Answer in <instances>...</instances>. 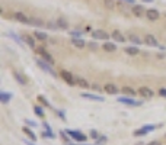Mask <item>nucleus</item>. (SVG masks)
<instances>
[{
    "label": "nucleus",
    "mask_w": 166,
    "mask_h": 145,
    "mask_svg": "<svg viewBox=\"0 0 166 145\" xmlns=\"http://www.w3.org/2000/svg\"><path fill=\"white\" fill-rule=\"evenodd\" d=\"M35 63H37V65H38V67H40L44 72L50 74V76H53V77H58V74L56 72V70H54V68H53V67H51L47 61H44L42 58H37V60H35Z\"/></svg>",
    "instance_id": "obj_1"
},
{
    "label": "nucleus",
    "mask_w": 166,
    "mask_h": 145,
    "mask_svg": "<svg viewBox=\"0 0 166 145\" xmlns=\"http://www.w3.org/2000/svg\"><path fill=\"white\" fill-rule=\"evenodd\" d=\"M35 51H37L40 55H41V58L44 60V61H47V63H48L50 65H54V63H56V61H54V58L51 57V54H50V52H48V51H47L45 48H42V47H38V48H35Z\"/></svg>",
    "instance_id": "obj_2"
},
{
    "label": "nucleus",
    "mask_w": 166,
    "mask_h": 145,
    "mask_svg": "<svg viewBox=\"0 0 166 145\" xmlns=\"http://www.w3.org/2000/svg\"><path fill=\"white\" fill-rule=\"evenodd\" d=\"M92 36H93V39H98V41H108L111 38V35L107 31H104V29H95V31H92Z\"/></svg>",
    "instance_id": "obj_3"
},
{
    "label": "nucleus",
    "mask_w": 166,
    "mask_h": 145,
    "mask_svg": "<svg viewBox=\"0 0 166 145\" xmlns=\"http://www.w3.org/2000/svg\"><path fill=\"white\" fill-rule=\"evenodd\" d=\"M60 77L66 81L67 84H70V86H75L76 84V77L70 71H67V70H61L60 71Z\"/></svg>",
    "instance_id": "obj_4"
},
{
    "label": "nucleus",
    "mask_w": 166,
    "mask_h": 145,
    "mask_svg": "<svg viewBox=\"0 0 166 145\" xmlns=\"http://www.w3.org/2000/svg\"><path fill=\"white\" fill-rule=\"evenodd\" d=\"M139 94H140L143 99H153V96H155L153 90L150 89V87H147V86L140 87V89H139Z\"/></svg>",
    "instance_id": "obj_5"
},
{
    "label": "nucleus",
    "mask_w": 166,
    "mask_h": 145,
    "mask_svg": "<svg viewBox=\"0 0 166 145\" xmlns=\"http://www.w3.org/2000/svg\"><path fill=\"white\" fill-rule=\"evenodd\" d=\"M13 17L16 19L18 22H21V23H25V25L31 23V17H28L24 12H15V13H13Z\"/></svg>",
    "instance_id": "obj_6"
},
{
    "label": "nucleus",
    "mask_w": 166,
    "mask_h": 145,
    "mask_svg": "<svg viewBox=\"0 0 166 145\" xmlns=\"http://www.w3.org/2000/svg\"><path fill=\"white\" fill-rule=\"evenodd\" d=\"M66 134L69 137H72L73 139H76V141H85L86 139V135H83L82 132H79V131H70V129H67Z\"/></svg>",
    "instance_id": "obj_7"
},
{
    "label": "nucleus",
    "mask_w": 166,
    "mask_h": 145,
    "mask_svg": "<svg viewBox=\"0 0 166 145\" xmlns=\"http://www.w3.org/2000/svg\"><path fill=\"white\" fill-rule=\"evenodd\" d=\"M146 17L152 20V22H155V20H158L159 17H160V13H159V10L156 9H147L146 10Z\"/></svg>",
    "instance_id": "obj_8"
},
{
    "label": "nucleus",
    "mask_w": 166,
    "mask_h": 145,
    "mask_svg": "<svg viewBox=\"0 0 166 145\" xmlns=\"http://www.w3.org/2000/svg\"><path fill=\"white\" fill-rule=\"evenodd\" d=\"M127 38H128L130 42H133L134 45H141V44L144 42V39H141L140 36H139L137 33H134V32H128L127 33Z\"/></svg>",
    "instance_id": "obj_9"
},
{
    "label": "nucleus",
    "mask_w": 166,
    "mask_h": 145,
    "mask_svg": "<svg viewBox=\"0 0 166 145\" xmlns=\"http://www.w3.org/2000/svg\"><path fill=\"white\" fill-rule=\"evenodd\" d=\"M104 90H105V93H108V94H118V86L117 84H112V83H107L105 86H104Z\"/></svg>",
    "instance_id": "obj_10"
},
{
    "label": "nucleus",
    "mask_w": 166,
    "mask_h": 145,
    "mask_svg": "<svg viewBox=\"0 0 166 145\" xmlns=\"http://www.w3.org/2000/svg\"><path fill=\"white\" fill-rule=\"evenodd\" d=\"M131 13H133L136 17H141L143 15H146V10H144V8L140 6V5H134L133 8H131Z\"/></svg>",
    "instance_id": "obj_11"
},
{
    "label": "nucleus",
    "mask_w": 166,
    "mask_h": 145,
    "mask_svg": "<svg viewBox=\"0 0 166 145\" xmlns=\"http://www.w3.org/2000/svg\"><path fill=\"white\" fill-rule=\"evenodd\" d=\"M83 99H88V100H93V102H104L105 99L102 96H98V94H91V93H82Z\"/></svg>",
    "instance_id": "obj_12"
},
{
    "label": "nucleus",
    "mask_w": 166,
    "mask_h": 145,
    "mask_svg": "<svg viewBox=\"0 0 166 145\" xmlns=\"http://www.w3.org/2000/svg\"><path fill=\"white\" fill-rule=\"evenodd\" d=\"M144 42H146L149 47H158V45H159L158 39H156L153 35H150V33H147V35L144 36Z\"/></svg>",
    "instance_id": "obj_13"
},
{
    "label": "nucleus",
    "mask_w": 166,
    "mask_h": 145,
    "mask_svg": "<svg viewBox=\"0 0 166 145\" xmlns=\"http://www.w3.org/2000/svg\"><path fill=\"white\" fill-rule=\"evenodd\" d=\"M102 48L105 52H115L117 51V45L114 42H109V41H105L104 42V45H102Z\"/></svg>",
    "instance_id": "obj_14"
},
{
    "label": "nucleus",
    "mask_w": 166,
    "mask_h": 145,
    "mask_svg": "<svg viewBox=\"0 0 166 145\" xmlns=\"http://www.w3.org/2000/svg\"><path fill=\"white\" fill-rule=\"evenodd\" d=\"M70 42H72L73 47H76V48H79V49H83L86 47V42H85V39H82V38H73Z\"/></svg>",
    "instance_id": "obj_15"
},
{
    "label": "nucleus",
    "mask_w": 166,
    "mask_h": 145,
    "mask_svg": "<svg viewBox=\"0 0 166 145\" xmlns=\"http://www.w3.org/2000/svg\"><path fill=\"white\" fill-rule=\"evenodd\" d=\"M111 38H112L114 41H117V42H127L125 36L121 32H120V31H117V29L112 33H111Z\"/></svg>",
    "instance_id": "obj_16"
},
{
    "label": "nucleus",
    "mask_w": 166,
    "mask_h": 145,
    "mask_svg": "<svg viewBox=\"0 0 166 145\" xmlns=\"http://www.w3.org/2000/svg\"><path fill=\"white\" fill-rule=\"evenodd\" d=\"M22 39H24V42L28 44L31 48L35 49V41H34L35 39V36H31V35H28V33H24V35H22Z\"/></svg>",
    "instance_id": "obj_17"
},
{
    "label": "nucleus",
    "mask_w": 166,
    "mask_h": 145,
    "mask_svg": "<svg viewBox=\"0 0 166 145\" xmlns=\"http://www.w3.org/2000/svg\"><path fill=\"white\" fill-rule=\"evenodd\" d=\"M118 102H120V103H124V105H130V106H140L139 102H136L133 99H128V97H120Z\"/></svg>",
    "instance_id": "obj_18"
},
{
    "label": "nucleus",
    "mask_w": 166,
    "mask_h": 145,
    "mask_svg": "<svg viewBox=\"0 0 166 145\" xmlns=\"http://www.w3.org/2000/svg\"><path fill=\"white\" fill-rule=\"evenodd\" d=\"M155 129V126H144V128H141V129H137L136 132H134V137H140V135H146L147 132H150V131H153Z\"/></svg>",
    "instance_id": "obj_19"
},
{
    "label": "nucleus",
    "mask_w": 166,
    "mask_h": 145,
    "mask_svg": "<svg viewBox=\"0 0 166 145\" xmlns=\"http://www.w3.org/2000/svg\"><path fill=\"white\" fill-rule=\"evenodd\" d=\"M57 29H69V22L66 20V17L57 19Z\"/></svg>",
    "instance_id": "obj_20"
},
{
    "label": "nucleus",
    "mask_w": 166,
    "mask_h": 145,
    "mask_svg": "<svg viewBox=\"0 0 166 145\" xmlns=\"http://www.w3.org/2000/svg\"><path fill=\"white\" fill-rule=\"evenodd\" d=\"M34 36H35V39L37 41H41V42L48 39V35L45 32H41V31H35V32H34Z\"/></svg>",
    "instance_id": "obj_21"
},
{
    "label": "nucleus",
    "mask_w": 166,
    "mask_h": 145,
    "mask_svg": "<svg viewBox=\"0 0 166 145\" xmlns=\"http://www.w3.org/2000/svg\"><path fill=\"white\" fill-rule=\"evenodd\" d=\"M13 77H15V80H16L19 84H22V86H25L26 83H28L25 77H24L21 72H18V71H13Z\"/></svg>",
    "instance_id": "obj_22"
},
{
    "label": "nucleus",
    "mask_w": 166,
    "mask_h": 145,
    "mask_svg": "<svg viewBox=\"0 0 166 145\" xmlns=\"http://www.w3.org/2000/svg\"><path fill=\"white\" fill-rule=\"evenodd\" d=\"M12 99V93H8V91H2L0 93V102L2 103H9Z\"/></svg>",
    "instance_id": "obj_23"
},
{
    "label": "nucleus",
    "mask_w": 166,
    "mask_h": 145,
    "mask_svg": "<svg viewBox=\"0 0 166 145\" xmlns=\"http://www.w3.org/2000/svg\"><path fill=\"white\" fill-rule=\"evenodd\" d=\"M124 52L127 54V55L134 57V55H137L140 51H139V48H137V47H127V48L124 49Z\"/></svg>",
    "instance_id": "obj_24"
},
{
    "label": "nucleus",
    "mask_w": 166,
    "mask_h": 145,
    "mask_svg": "<svg viewBox=\"0 0 166 145\" xmlns=\"http://www.w3.org/2000/svg\"><path fill=\"white\" fill-rule=\"evenodd\" d=\"M76 84L79 87H82V89H88L89 87V83L85 80V79H82V77H76Z\"/></svg>",
    "instance_id": "obj_25"
},
{
    "label": "nucleus",
    "mask_w": 166,
    "mask_h": 145,
    "mask_svg": "<svg viewBox=\"0 0 166 145\" xmlns=\"http://www.w3.org/2000/svg\"><path fill=\"white\" fill-rule=\"evenodd\" d=\"M24 134H26V137L29 138L32 142H35V141H37V137H35V134H34V132H32V131H31L29 128H28V126H24Z\"/></svg>",
    "instance_id": "obj_26"
},
{
    "label": "nucleus",
    "mask_w": 166,
    "mask_h": 145,
    "mask_svg": "<svg viewBox=\"0 0 166 145\" xmlns=\"http://www.w3.org/2000/svg\"><path fill=\"white\" fill-rule=\"evenodd\" d=\"M123 91H124L125 94H128V96H134L136 94V91H134L131 87H128V86H125V87H123Z\"/></svg>",
    "instance_id": "obj_27"
},
{
    "label": "nucleus",
    "mask_w": 166,
    "mask_h": 145,
    "mask_svg": "<svg viewBox=\"0 0 166 145\" xmlns=\"http://www.w3.org/2000/svg\"><path fill=\"white\" fill-rule=\"evenodd\" d=\"M104 5L108 9H114L115 8V0H104Z\"/></svg>",
    "instance_id": "obj_28"
},
{
    "label": "nucleus",
    "mask_w": 166,
    "mask_h": 145,
    "mask_svg": "<svg viewBox=\"0 0 166 145\" xmlns=\"http://www.w3.org/2000/svg\"><path fill=\"white\" fill-rule=\"evenodd\" d=\"M31 25H34V26H44V22H42L41 19H31Z\"/></svg>",
    "instance_id": "obj_29"
},
{
    "label": "nucleus",
    "mask_w": 166,
    "mask_h": 145,
    "mask_svg": "<svg viewBox=\"0 0 166 145\" xmlns=\"http://www.w3.org/2000/svg\"><path fill=\"white\" fill-rule=\"evenodd\" d=\"M34 112L37 113L40 118H44V110H42V107H40V106H35V107H34Z\"/></svg>",
    "instance_id": "obj_30"
},
{
    "label": "nucleus",
    "mask_w": 166,
    "mask_h": 145,
    "mask_svg": "<svg viewBox=\"0 0 166 145\" xmlns=\"http://www.w3.org/2000/svg\"><path fill=\"white\" fill-rule=\"evenodd\" d=\"M9 36H10V38H13V39L16 41V42H18V44H19V45H24V42H22V39H21V38L18 36L16 33H12V32H10V33H9Z\"/></svg>",
    "instance_id": "obj_31"
},
{
    "label": "nucleus",
    "mask_w": 166,
    "mask_h": 145,
    "mask_svg": "<svg viewBox=\"0 0 166 145\" xmlns=\"http://www.w3.org/2000/svg\"><path fill=\"white\" fill-rule=\"evenodd\" d=\"M91 138H93V139H99V134H98L96 131H91Z\"/></svg>",
    "instance_id": "obj_32"
},
{
    "label": "nucleus",
    "mask_w": 166,
    "mask_h": 145,
    "mask_svg": "<svg viewBox=\"0 0 166 145\" xmlns=\"http://www.w3.org/2000/svg\"><path fill=\"white\" fill-rule=\"evenodd\" d=\"M159 94H160L162 97H165V99H166V89H163V87H162V89L159 90Z\"/></svg>",
    "instance_id": "obj_33"
},
{
    "label": "nucleus",
    "mask_w": 166,
    "mask_h": 145,
    "mask_svg": "<svg viewBox=\"0 0 166 145\" xmlns=\"http://www.w3.org/2000/svg\"><path fill=\"white\" fill-rule=\"evenodd\" d=\"M38 99H40V102H41V103H44V105H45V106H48V102H47V100H45V99H44V97H42V96H40V97H38Z\"/></svg>",
    "instance_id": "obj_34"
},
{
    "label": "nucleus",
    "mask_w": 166,
    "mask_h": 145,
    "mask_svg": "<svg viewBox=\"0 0 166 145\" xmlns=\"http://www.w3.org/2000/svg\"><path fill=\"white\" fill-rule=\"evenodd\" d=\"M26 125H29V126H37V122H34V121H26Z\"/></svg>",
    "instance_id": "obj_35"
},
{
    "label": "nucleus",
    "mask_w": 166,
    "mask_h": 145,
    "mask_svg": "<svg viewBox=\"0 0 166 145\" xmlns=\"http://www.w3.org/2000/svg\"><path fill=\"white\" fill-rule=\"evenodd\" d=\"M147 145H162V144H160V141H152V142H149Z\"/></svg>",
    "instance_id": "obj_36"
},
{
    "label": "nucleus",
    "mask_w": 166,
    "mask_h": 145,
    "mask_svg": "<svg viewBox=\"0 0 166 145\" xmlns=\"http://www.w3.org/2000/svg\"><path fill=\"white\" fill-rule=\"evenodd\" d=\"M24 142H25L26 145H35V144L32 142V141H24Z\"/></svg>",
    "instance_id": "obj_37"
},
{
    "label": "nucleus",
    "mask_w": 166,
    "mask_h": 145,
    "mask_svg": "<svg viewBox=\"0 0 166 145\" xmlns=\"http://www.w3.org/2000/svg\"><path fill=\"white\" fill-rule=\"evenodd\" d=\"M96 47H98V45H96L95 42H92V44H91V48H96Z\"/></svg>",
    "instance_id": "obj_38"
},
{
    "label": "nucleus",
    "mask_w": 166,
    "mask_h": 145,
    "mask_svg": "<svg viewBox=\"0 0 166 145\" xmlns=\"http://www.w3.org/2000/svg\"><path fill=\"white\" fill-rule=\"evenodd\" d=\"M143 2H146V3H152L153 0H143Z\"/></svg>",
    "instance_id": "obj_39"
},
{
    "label": "nucleus",
    "mask_w": 166,
    "mask_h": 145,
    "mask_svg": "<svg viewBox=\"0 0 166 145\" xmlns=\"http://www.w3.org/2000/svg\"><path fill=\"white\" fill-rule=\"evenodd\" d=\"M125 2H130V3H134L133 0H125Z\"/></svg>",
    "instance_id": "obj_40"
},
{
    "label": "nucleus",
    "mask_w": 166,
    "mask_h": 145,
    "mask_svg": "<svg viewBox=\"0 0 166 145\" xmlns=\"http://www.w3.org/2000/svg\"><path fill=\"white\" fill-rule=\"evenodd\" d=\"M165 141H166V134H165Z\"/></svg>",
    "instance_id": "obj_41"
}]
</instances>
